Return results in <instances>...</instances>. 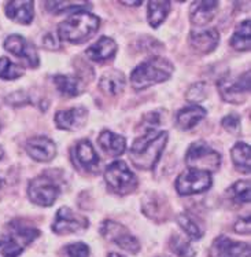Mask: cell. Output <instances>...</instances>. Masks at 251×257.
I'll return each mask as SVG.
<instances>
[{
  "instance_id": "25",
  "label": "cell",
  "mask_w": 251,
  "mask_h": 257,
  "mask_svg": "<svg viewBox=\"0 0 251 257\" xmlns=\"http://www.w3.org/2000/svg\"><path fill=\"white\" fill-rule=\"evenodd\" d=\"M170 11V2L167 0H151L148 3V24L152 28H158Z\"/></svg>"
},
{
  "instance_id": "27",
  "label": "cell",
  "mask_w": 251,
  "mask_h": 257,
  "mask_svg": "<svg viewBox=\"0 0 251 257\" xmlns=\"http://www.w3.org/2000/svg\"><path fill=\"white\" fill-rule=\"evenodd\" d=\"M250 20L241 21L235 29V33L230 39V46L237 51L250 50Z\"/></svg>"
},
{
  "instance_id": "34",
  "label": "cell",
  "mask_w": 251,
  "mask_h": 257,
  "mask_svg": "<svg viewBox=\"0 0 251 257\" xmlns=\"http://www.w3.org/2000/svg\"><path fill=\"white\" fill-rule=\"evenodd\" d=\"M65 252L68 257H88L89 256V247L83 242H74L65 247Z\"/></svg>"
},
{
  "instance_id": "29",
  "label": "cell",
  "mask_w": 251,
  "mask_h": 257,
  "mask_svg": "<svg viewBox=\"0 0 251 257\" xmlns=\"http://www.w3.org/2000/svg\"><path fill=\"white\" fill-rule=\"evenodd\" d=\"M177 221L178 224H180V227L184 230V232H185L191 239H195V241H196V239H200V238L203 236V231H202V228H200L198 223L192 219V216L188 215V213H181V215H178Z\"/></svg>"
},
{
  "instance_id": "18",
  "label": "cell",
  "mask_w": 251,
  "mask_h": 257,
  "mask_svg": "<svg viewBox=\"0 0 251 257\" xmlns=\"http://www.w3.org/2000/svg\"><path fill=\"white\" fill-rule=\"evenodd\" d=\"M220 42V35L217 29H206V31L192 32L189 36V43L195 51L200 54L211 53Z\"/></svg>"
},
{
  "instance_id": "2",
  "label": "cell",
  "mask_w": 251,
  "mask_h": 257,
  "mask_svg": "<svg viewBox=\"0 0 251 257\" xmlns=\"http://www.w3.org/2000/svg\"><path fill=\"white\" fill-rule=\"evenodd\" d=\"M100 25L99 18L88 11H77L68 20L59 24L58 27V36L63 42L79 43L87 42L89 37L98 31Z\"/></svg>"
},
{
  "instance_id": "13",
  "label": "cell",
  "mask_w": 251,
  "mask_h": 257,
  "mask_svg": "<svg viewBox=\"0 0 251 257\" xmlns=\"http://www.w3.org/2000/svg\"><path fill=\"white\" fill-rule=\"evenodd\" d=\"M5 48L13 55L25 59L31 68L39 66L36 48L33 47L25 37L20 36V35H10L5 40Z\"/></svg>"
},
{
  "instance_id": "26",
  "label": "cell",
  "mask_w": 251,
  "mask_h": 257,
  "mask_svg": "<svg viewBox=\"0 0 251 257\" xmlns=\"http://www.w3.org/2000/svg\"><path fill=\"white\" fill-rule=\"evenodd\" d=\"M230 157L236 169L243 173H250V145L237 142L230 150Z\"/></svg>"
},
{
  "instance_id": "4",
  "label": "cell",
  "mask_w": 251,
  "mask_h": 257,
  "mask_svg": "<svg viewBox=\"0 0 251 257\" xmlns=\"http://www.w3.org/2000/svg\"><path fill=\"white\" fill-rule=\"evenodd\" d=\"M105 180L107 186L114 193L120 195L131 194L137 187V178L124 161L111 163L105 172Z\"/></svg>"
},
{
  "instance_id": "41",
  "label": "cell",
  "mask_w": 251,
  "mask_h": 257,
  "mask_svg": "<svg viewBox=\"0 0 251 257\" xmlns=\"http://www.w3.org/2000/svg\"><path fill=\"white\" fill-rule=\"evenodd\" d=\"M0 187H2V180H0Z\"/></svg>"
},
{
  "instance_id": "33",
  "label": "cell",
  "mask_w": 251,
  "mask_h": 257,
  "mask_svg": "<svg viewBox=\"0 0 251 257\" xmlns=\"http://www.w3.org/2000/svg\"><path fill=\"white\" fill-rule=\"evenodd\" d=\"M207 85L204 83H196L191 88L188 89L187 92V100L192 102V103H196V102H200V100H204V98L207 96Z\"/></svg>"
},
{
  "instance_id": "14",
  "label": "cell",
  "mask_w": 251,
  "mask_h": 257,
  "mask_svg": "<svg viewBox=\"0 0 251 257\" xmlns=\"http://www.w3.org/2000/svg\"><path fill=\"white\" fill-rule=\"evenodd\" d=\"M88 118V111L85 107L77 106L58 111L55 115V124L63 131H77L83 128Z\"/></svg>"
},
{
  "instance_id": "23",
  "label": "cell",
  "mask_w": 251,
  "mask_h": 257,
  "mask_svg": "<svg viewBox=\"0 0 251 257\" xmlns=\"http://www.w3.org/2000/svg\"><path fill=\"white\" fill-rule=\"evenodd\" d=\"M204 117H206V110L203 107L192 105L178 110L176 121H177V125L180 130L188 131L191 128H194L195 125H198L199 121L203 120Z\"/></svg>"
},
{
  "instance_id": "17",
  "label": "cell",
  "mask_w": 251,
  "mask_h": 257,
  "mask_svg": "<svg viewBox=\"0 0 251 257\" xmlns=\"http://www.w3.org/2000/svg\"><path fill=\"white\" fill-rule=\"evenodd\" d=\"M218 2L215 0H199L191 5L189 18L195 27H203L214 18Z\"/></svg>"
},
{
  "instance_id": "10",
  "label": "cell",
  "mask_w": 251,
  "mask_h": 257,
  "mask_svg": "<svg viewBox=\"0 0 251 257\" xmlns=\"http://www.w3.org/2000/svg\"><path fill=\"white\" fill-rule=\"evenodd\" d=\"M218 91L224 100L230 103H241L250 92V72H244L239 77H222L218 81Z\"/></svg>"
},
{
  "instance_id": "11",
  "label": "cell",
  "mask_w": 251,
  "mask_h": 257,
  "mask_svg": "<svg viewBox=\"0 0 251 257\" xmlns=\"http://www.w3.org/2000/svg\"><path fill=\"white\" fill-rule=\"evenodd\" d=\"M88 228V219L84 216L76 213L73 210L63 206L58 210L55 216V221L53 224V231L55 234H70V232H79Z\"/></svg>"
},
{
  "instance_id": "16",
  "label": "cell",
  "mask_w": 251,
  "mask_h": 257,
  "mask_svg": "<svg viewBox=\"0 0 251 257\" xmlns=\"http://www.w3.org/2000/svg\"><path fill=\"white\" fill-rule=\"evenodd\" d=\"M73 157L74 163L77 164L79 167L84 169V171H94L98 168L99 165V157L95 152L92 143L89 142L88 139H81L76 143L73 147Z\"/></svg>"
},
{
  "instance_id": "1",
  "label": "cell",
  "mask_w": 251,
  "mask_h": 257,
  "mask_svg": "<svg viewBox=\"0 0 251 257\" xmlns=\"http://www.w3.org/2000/svg\"><path fill=\"white\" fill-rule=\"evenodd\" d=\"M166 131L150 130L144 132V135L137 138L129 149V160L139 169L150 171L161 158L163 149L167 143Z\"/></svg>"
},
{
  "instance_id": "9",
  "label": "cell",
  "mask_w": 251,
  "mask_h": 257,
  "mask_svg": "<svg viewBox=\"0 0 251 257\" xmlns=\"http://www.w3.org/2000/svg\"><path fill=\"white\" fill-rule=\"evenodd\" d=\"M211 183L213 180L209 172L188 168L180 173V176L176 180V190L180 195L199 194L209 190Z\"/></svg>"
},
{
  "instance_id": "15",
  "label": "cell",
  "mask_w": 251,
  "mask_h": 257,
  "mask_svg": "<svg viewBox=\"0 0 251 257\" xmlns=\"http://www.w3.org/2000/svg\"><path fill=\"white\" fill-rule=\"evenodd\" d=\"M27 152L39 163H48L57 156V146L48 138L35 137L27 142Z\"/></svg>"
},
{
  "instance_id": "20",
  "label": "cell",
  "mask_w": 251,
  "mask_h": 257,
  "mask_svg": "<svg viewBox=\"0 0 251 257\" xmlns=\"http://www.w3.org/2000/svg\"><path fill=\"white\" fill-rule=\"evenodd\" d=\"M6 16L9 17L13 21L18 24L28 25L31 24L35 16L33 11V3L28 0H14L6 5Z\"/></svg>"
},
{
  "instance_id": "12",
  "label": "cell",
  "mask_w": 251,
  "mask_h": 257,
  "mask_svg": "<svg viewBox=\"0 0 251 257\" xmlns=\"http://www.w3.org/2000/svg\"><path fill=\"white\" fill-rule=\"evenodd\" d=\"M211 257H250V245L233 241L228 236H218L210 247Z\"/></svg>"
},
{
  "instance_id": "28",
  "label": "cell",
  "mask_w": 251,
  "mask_h": 257,
  "mask_svg": "<svg viewBox=\"0 0 251 257\" xmlns=\"http://www.w3.org/2000/svg\"><path fill=\"white\" fill-rule=\"evenodd\" d=\"M230 200H233L237 204H247L250 202V182L248 180H239L229 187L226 191Z\"/></svg>"
},
{
  "instance_id": "38",
  "label": "cell",
  "mask_w": 251,
  "mask_h": 257,
  "mask_svg": "<svg viewBox=\"0 0 251 257\" xmlns=\"http://www.w3.org/2000/svg\"><path fill=\"white\" fill-rule=\"evenodd\" d=\"M122 5H126V6H140L141 2L140 0H137V2H121Z\"/></svg>"
},
{
  "instance_id": "19",
  "label": "cell",
  "mask_w": 251,
  "mask_h": 257,
  "mask_svg": "<svg viewBox=\"0 0 251 257\" xmlns=\"http://www.w3.org/2000/svg\"><path fill=\"white\" fill-rule=\"evenodd\" d=\"M98 143H99L100 149L110 157H118L121 154H124V152L126 150L125 138L109 131V130L100 132Z\"/></svg>"
},
{
  "instance_id": "22",
  "label": "cell",
  "mask_w": 251,
  "mask_h": 257,
  "mask_svg": "<svg viewBox=\"0 0 251 257\" xmlns=\"http://www.w3.org/2000/svg\"><path fill=\"white\" fill-rule=\"evenodd\" d=\"M126 79L120 70H109L106 72L99 81L100 89L107 95L117 96L125 88Z\"/></svg>"
},
{
  "instance_id": "3",
  "label": "cell",
  "mask_w": 251,
  "mask_h": 257,
  "mask_svg": "<svg viewBox=\"0 0 251 257\" xmlns=\"http://www.w3.org/2000/svg\"><path fill=\"white\" fill-rule=\"evenodd\" d=\"M172 62L161 57H154L141 62L131 73V84L135 89H144L170 79Z\"/></svg>"
},
{
  "instance_id": "35",
  "label": "cell",
  "mask_w": 251,
  "mask_h": 257,
  "mask_svg": "<svg viewBox=\"0 0 251 257\" xmlns=\"http://www.w3.org/2000/svg\"><path fill=\"white\" fill-rule=\"evenodd\" d=\"M222 126L230 134H237L240 131V117L236 114H228L222 118Z\"/></svg>"
},
{
  "instance_id": "5",
  "label": "cell",
  "mask_w": 251,
  "mask_h": 257,
  "mask_svg": "<svg viewBox=\"0 0 251 257\" xmlns=\"http://www.w3.org/2000/svg\"><path fill=\"white\" fill-rule=\"evenodd\" d=\"M185 164L189 169H199L210 173L220 168L221 157L207 143L195 142L189 146L185 154Z\"/></svg>"
},
{
  "instance_id": "6",
  "label": "cell",
  "mask_w": 251,
  "mask_h": 257,
  "mask_svg": "<svg viewBox=\"0 0 251 257\" xmlns=\"http://www.w3.org/2000/svg\"><path fill=\"white\" fill-rule=\"evenodd\" d=\"M39 230L31 227H18L0 241V257H18L24 249L39 236Z\"/></svg>"
},
{
  "instance_id": "39",
  "label": "cell",
  "mask_w": 251,
  "mask_h": 257,
  "mask_svg": "<svg viewBox=\"0 0 251 257\" xmlns=\"http://www.w3.org/2000/svg\"><path fill=\"white\" fill-rule=\"evenodd\" d=\"M109 257H124V256H121V254H118V253H110Z\"/></svg>"
},
{
  "instance_id": "40",
  "label": "cell",
  "mask_w": 251,
  "mask_h": 257,
  "mask_svg": "<svg viewBox=\"0 0 251 257\" xmlns=\"http://www.w3.org/2000/svg\"><path fill=\"white\" fill-rule=\"evenodd\" d=\"M3 156H5V152H3V149H2V146H0V160L3 158Z\"/></svg>"
},
{
  "instance_id": "31",
  "label": "cell",
  "mask_w": 251,
  "mask_h": 257,
  "mask_svg": "<svg viewBox=\"0 0 251 257\" xmlns=\"http://www.w3.org/2000/svg\"><path fill=\"white\" fill-rule=\"evenodd\" d=\"M46 7L50 13L59 14V13H66V11H84L85 7H89V3L85 2H47Z\"/></svg>"
},
{
  "instance_id": "24",
  "label": "cell",
  "mask_w": 251,
  "mask_h": 257,
  "mask_svg": "<svg viewBox=\"0 0 251 257\" xmlns=\"http://www.w3.org/2000/svg\"><path fill=\"white\" fill-rule=\"evenodd\" d=\"M53 81L58 91L65 96H77L84 91L83 81L79 77H74V76L57 74V76H54Z\"/></svg>"
},
{
  "instance_id": "32",
  "label": "cell",
  "mask_w": 251,
  "mask_h": 257,
  "mask_svg": "<svg viewBox=\"0 0 251 257\" xmlns=\"http://www.w3.org/2000/svg\"><path fill=\"white\" fill-rule=\"evenodd\" d=\"M170 247L178 257H195L194 247L191 246V243L187 239H184L183 236L178 234H174L170 238Z\"/></svg>"
},
{
  "instance_id": "30",
  "label": "cell",
  "mask_w": 251,
  "mask_h": 257,
  "mask_svg": "<svg viewBox=\"0 0 251 257\" xmlns=\"http://www.w3.org/2000/svg\"><path fill=\"white\" fill-rule=\"evenodd\" d=\"M24 73H25V69L22 68V66L11 62L9 58H0V79L16 80L22 77Z\"/></svg>"
},
{
  "instance_id": "7",
  "label": "cell",
  "mask_w": 251,
  "mask_h": 257,
  "mask_svg": "<svg viewBox=\"0 0 251 257\" xmlns=\"http://www.w3.org/2000/svg\"><path fill=\"white\" fill-rule=\"evenodd\" d=\"M61 194L59 186L47 175L32 179L28 186V195L32 202L39 206H51Z\"/></svg>"
},
{
  "instance_id": "8",
  "label": "cell",
  "mask_w": 251,
  "mask_h": 257,
  "mask_svg": "<svg viewBox=\"0 0 251 257\" xmlns=\"http://www.w3.org/2000/svg\"><path fill=\"white\" fill-rule=\"evenodd\" d=\"M100 234L105 236L107 241L113 242L117 246H120L121 249L132 254H136L140 250L139 241L121 223H117L114 220L103 221L100 226Z\"/></svg>"
},
{
  "instance_id": "21",
  "label": "cell",
  "mask_w": 251,
  "mask_h": 257,
  "mask_svg": "<svg viewBox=\"0 0 251 257\" xmlns=\"http://www.w3.org/2000/svg\"><path fill=\"white\" fill-rule=\"evenodd\" d=\"M115 53H117V44L114 40L110 37L103 36L94 46H91L85 54L95 62H103L114 57Z\"/></svg>"
},
{
  "instance_id": "37",
  "label": "cell",
  "mask_w": 251,
  "mask_h": 257,
  "mask_svg": "<svg viewBox=\"0 0 251 257\" xmlns=\"http://www.w3.org/2000/svg\"><path fill=\"white\" fill-rule=\"evenodd\" d=\"M43 47L47 50H58L59 48V42L57 40V37L54 36V33L48 32L46 36L43 37Z\"/></svg>"
},
{
  "instance_id": "36",
  "label": "cell",
  "mask_w": 251,
  "mask_h": 257,
  "mask_svg": "<svg viewBox=\"0 0 251 257\" xmlns=\"http://www.w3.org/2000/svg\"><path fill=\"white\" fill-rule=\"evenodd\" d=\"M235 230L236 232L239 234H250V216H246V217H241L235 223Z\"/></svg>"
}]
</instances>
